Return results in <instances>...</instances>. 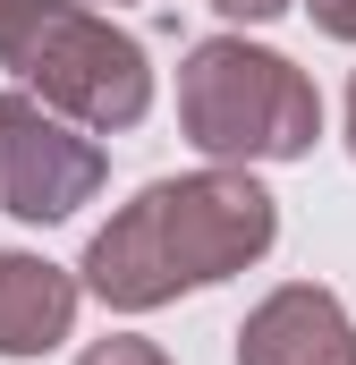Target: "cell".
I'll return each mask as SVG.
<instances>
[{"label":"cell","mask_w":356,"mask_h":365,"mask_svg":"<svg viewBox=\"0 0 356 365\" xmlns=\"http://www.w3.org/2000/svg\"><path fill=\"white\" fill-rule=\"evenodd\" d=\"M280 238V204L255 170L212 162L187 179H153L136 204H119L85 247V289L110 314H153L178 289H212V280L263 264Z\"/></svg>","instance_id":"cell-1"},{"label":"cell","mask_w":356,"mask_h":365,"mask_svg":"<svg viewBox=\"0 0 356 365\" xmlns=\"http://www.w3.org/2000/svg\"><path fill=\"white\" fill-rule=\"evenodd\" d=\"M178 128L204 162H297L323 136V93L297 60L246 34H212L178 60Z\"/></svg>","instance_id":"cell-2"},{"label":"cell","mask_w":356,"mask_h":365,"mask_svg":"<svg viewBox=\"0 0 356 365\" xmlns=\"http://www.w3.org/2000/svg\"><path fill=\"white\" fill-rule=\"evenodd\" d=\"M0 68H17L26 93L85 136H119L153 110V60L136 34H119L85 0H26V17L0 43Z\"/></svg>","instance_id":"cell-3"},{"label":"cell","mask_w":356,"mask_h":365,"mask_svg":"<svg viewBox=\"0 0 356 365\" xmlns=\"http://www.w3.org/2000/svg\"><path fill=\"white\" fill-rule=\"evenodd\" d=\"M102 179H110V162L77 119L43 110L34 93H0V212L51 230L77 204H93Z\"/></svg>","instance_id":"cell-4"},{"label":"cell","mask_w":356,"mask_h":365,"mask_svg":"<svg viewBox=\"0 0 356 365\" xmlns=\"http://www.w3.org/2000/svg\"><path fill=\"white\" fill-rule=\"evenodd\" d=\"M238 365H356V323L331 289L288 280L238 323Z\"/></svg>","instance_id":"cell-5"},{"label":"cell","mask_w":356,"mask_h":365,"mask_svg":"<svg viewBox=\"0 0 356 365\" xmlns=\"http://www.w3.org/2000/svg\"><path fill=\"white\" fill-rule=\"evenodd\" d=\"M77 323V272L0 247V357H51Z\"/></svg>","instance_id":"cell-6"},{"label":"cell","mask_w":356,"mask_h":365,"mask_svg":"<svg viewBox=\"0 0 356 365\" xmlns=\"http://www.w3.org/2000/svg\"><path fill=\"white\" fill-rule=\"evenodd\" d=\"M77 365H170V357H162L153 340H136V331H110V340H93Z\"/></svg>","instance_id":"cell-7"},{"label":"cell","mask_w":356,"mask_h":365,"mask_svg":"<svg viewBox=\"0 0 356 365\" xmlns=\"http://www.w3.org/2000/svg\"><path fill=\"white\" fill-rule=\"evenodd\" d=\"M305 17H314L331 43H356V0H305Z\"/></svg>","instance_id":"cell-8"},{"label":"cell","mask_w":356,"mask_h":365,"mask_svg":"<svg viewBox=\"0 0 356 365\" xmlns=\"http://www.w3.org/2000/svg\"><path fill=\"white\" fill-rule=\"evenodd\" d=\"M212 9H221V17H246V26H263V17L288 9V0H212Z\"/></svg>","instance_id":"cell-9"},{"label":"cell","mask_w":356,"mask_h":365,"mask_svg":"<svg viewBox=\"0 0 356 365\" xmlns=\"http://www.w3.org/2000/svg\"><path fill=\"white\" fill-rule=\"evenodd\" d=\"M26 17V0H0V43H9V26Z\"/></svg>","instance_id":"cell-10"},{"label":"cell","mask_w":356,"mask_h":365,"mask_svg":"<svg viewBox=\"0 0 356 365\" xmlns=\"http://www.w3.org/2000/svg\"><path fill=\"white\" fill-rule=\"evenodd\" d=\"M348 153H356V77H348Z\"/></svg>","instance_id":"cell-11"},{"label":"cell","mask_w":356,"mask_h":365,"mask_svg":"<svg viewBox=\"0 0 356 365\" xmlns=\"http://www.w3.org/2000/svg\"><path fill=\"white\" fill-rule=\"evenodd\" d=\"M110 9H119V0H110Z\"/></svg>","instance_id":"cell-12"}]
</instances>
